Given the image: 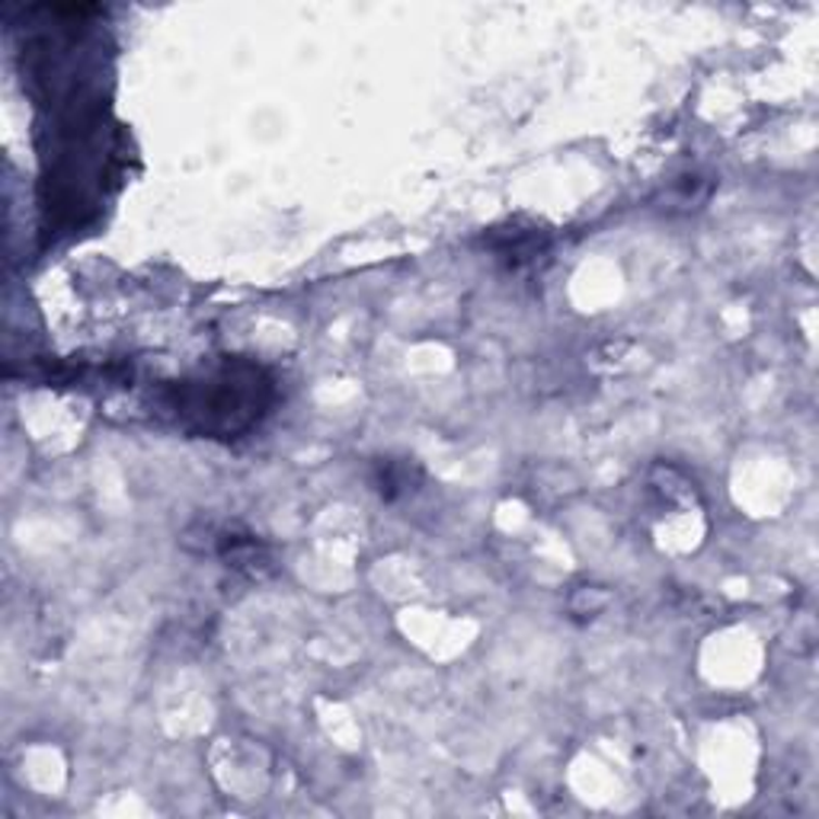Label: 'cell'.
<instances>
[{
  "mask_svg": "<svg viewBox=\"0 0 819 819\" xmlns=\"http://www.w3.org/2000/svg\"><path fill=\"white\" fill-rule=\"evenodd\" d=\"M269 394L273 388L260 368L235 362L196 385H179L174 410L196 432L235 436L260 419L263 407L269 404Z\"/></svg>",
  "mask_w": 819,
  "mask_h": 819,
  "instance_id": "cell-1",
  "label": "cell"
},
{
  "mask_svg": "<svg viewBox=\"0 0 819 819\" xmlns=\"http://www.w3.org/2000/svg\"><path fill=\"white\" fill-rule=\"evenodd\" d=\"M490 247H493L496 256L509 260L513 266H522V263L534 260L544 250V231H538V228H528V231L513 228V235L490 237Z\"/></svg>",
  "mask_w": 819,
  "mask_h": 819,
  "instance_id": "cell-2",
  "label": "cell"
},
{
  "mask_svg": "<svg viewBox=\"0 0 819 819\" xmlns=\"http://www.w3.org/2000/svg\"><path fill=\"white\" fill-rule=\"evenodd\" d=\"M419 483V470H410L407 462H391V458H381L378 462V470H375V487L385 500H398L401 493H410L416 490Z\"/></svg>",
  "mask_w": 819,
  "mask_h": 819,
  "instance_id": "cell-3",
  "label": "cell"
}]
</instances>
